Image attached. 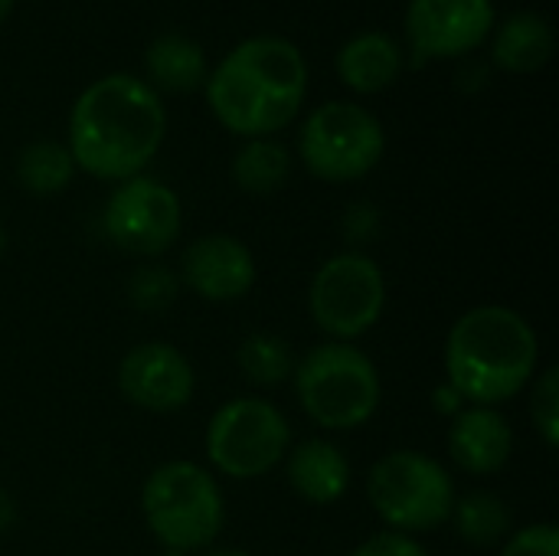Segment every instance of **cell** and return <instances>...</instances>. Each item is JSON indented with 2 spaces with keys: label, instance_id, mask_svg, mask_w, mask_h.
Masks as SVG:
<instances>
[{
  "label": "cell",
  "instance_id": "cell-5",
  "mask_svg": "<svg viewBox=\"0 0 559 556\" xmlns=\"http://www.w3.org/2000/svg\"><path fill=\"white\" fill-rule=\"evenodd\" d=\"M141 518L160 551H210L226 521L216 475L190 459L157 465L141 485Z\"/></svg>",
  "mask_w": 559,
  "mask_h": 556
},
{
  "label": "cell",
  "instance_id": "cell-27",
  "mask_svg": "<svg viewBox=\"0 0 559 556\" xmlns=\"http://www.w3.org/2000/svg\"><path fill=\"white\" fill-rule=\"evenodd\" d=\"M344 233L354 242H370V236L377 233V210L373 206H364V203L350 206L347 216H344Z\"/></svg>",
  "mask_w": 559,
  "mask_h": 556
},
{
  "label": "cell",
  "instance_id": "cell-20",
  "mask_svg": "<svg viewBox=\"0 0 559 556\" xmlns=\"http://www.w3.org/2000/svg\"><path fill=\"white\" fill-rule=\"evenodd\" d=\"M449 524H455V534L472 547H501L514 531L511 508L495 492H468L465 498H455Z\"/></svg>",
  "mask_w": 559,
  "mask_h": 556
},
{
  "label": "cell",
  "instance_id": "cell-33",
  "mask_svg": "<svg viewBox=\"0 0 559 556\" xmlns=\"http://www.w3.org/2000/svg\"><path fill=\"white\" fill-rule=\"evenodd\" d=\"M157 556H190V554H177V551H160Z\"/></svg>",
  "mask_w": 559,
  "mask_h": 556
},
{
  "label": "cell",
  "instance_id": "cell-29",
  "mask_svg": "<svg viewBox=\"0 0 559 556\" xmlns=\"http://www.w3.org/2000/svg\"><path fill=\"white\" fill-rule=\"evenodd\" d=\"M13 521H16L13 498H10L7 492H0V534H3V531H10V528H13Z\"/></svg>",
  "mask_w": 559,
  "mask_h": 556
},
{
  "label": "cell",
  "instance_id": "cell-3",
  "mask_svg": "<svg viewBox=\"0 0 559 556\" xmlns=\"http://www.w3.org/2000/svg\"><path fill=\"white\" fill-rule=\"evenodd\" d=\"M445 383L468 406H504L521 397L540 367L534 324L508 305L468 308L445 338Z\"/></svg>",
  "mask_w": 559,
  "mask_h": 556
},
{
  "label": "cell",
  "instance_id": "cell-1",
  "mask_svg": "<svg viewBox=\"0 0 559 556\" xmlns=\"http://www.w3.org/2000/svg\"><path fill=\"white\" fill-rule=\"evenodd\" d=\"M167 134L160 95L138 75H105L92 82L69 115V154L75 170L98 180H128L144 174Z\"/></svg>",
  "mask_w": 559,
  "mask_h": 556
},
{
  "label": "cell",
  "instance_id": "cell-14",
  "mask_svg": "<svg viewBox=\"0 0 559 556\" xmlns=\"http://www.w3.org/2000/svg\"><path fill=\"white\" fill-rule=\"evenodd\" d=\"M445 446L465 475H498L514 456V429L495 406H465L452 416Z\"/></svg>",
  "mask_w": 559,
  "mask_h": 556
},
{
  "label": "cell",
  "instance_id": "cell-10",
  "mask_svg": "<svg viewBox=\"0 0 559 556\" xmlns=\"http://www.w3.org/2000/svg\"><path fill=\"white\" fill-rule=\"evenodd\" d=\"M102 223L121 252L138 259H160L180 239L183 206L167 184L138 174L115 184Z\"/></svg>",
  "mask_w": 559,
  "mask_h": 556
},
{
  "label": "cell",
  "instance_id": "cell-30",
  "mask_svg": "<svg viewBox=\"0 0 559 556\" xmlns=\"http://www.w3.org/2000/svg\"><path fill=\"white\" fill-rule=\"evenodd\" d=\"M203 556H252V554H246V551H239V547H210V551H203Z\"/></svg>",
  "mask_w": 559,
  "mask_h": 556
},
{
  "label": "cell",
  "instance_id": "cell-13",
  "mask_svg": "<svg viewBox=\"0 0 559 556\" xmlns=\"http://www.w3.org/2000/svg\"><path fill=\"white\" fill-rule=\"evenodd\" d=\"M495 26L491 0H409L406 33L419 56L452 59L478 49Z\"/></svg>",
  "mask_w": 559,
  "mask_h": 556
},
{
  "label": "cell",
  "instance_id": "cell-11",
  "mask_svg": "<svg viewBox=\"0 0 559 556\" xmlns=\"http://www.w3.org/2000/svg\"><path fill=\"white\" fill-rule=\"evenodd\" d=\"M118 390L131 406L144 413H177L193 400L197 370L174 344L144 341L121 357Z\"/></svg>",
  "mask_w": 559,
  "mask_h": 556
},
{
  "label": "cell",
  "instance_id": "cell-22",
  "mask_svg": "<svg viewBox=\"0 0 559 556\" xmlns=\"http://www.w3.org/2000/svg\"><path fill=\"white\" fill-rule=\"evenodd\" d=\"M75 177V161L59 141H33L16 157V180L33 197H56Z\"/></svg>",
  "mask_w": 559,
  "mask_h": 556
},
{
  "label": "cell",
  "instance_id": "cell-31",
  "mask_svg": "<svg viewBox=\"0 0 559 556\" xmlns=\"http://www.w3.org/2000/svg\"><path fill=\"white\" fill-rule=\"evenodd\" d=\"M13 3H16V0H0V23H3L7 16H10V10H13Z\"/></svg>",
  "mask_w": 559,
  "mask_h": 556
},
{
  "label": "cell",
  "instance_id": "cell-19",
  "mask_svg": "<svg viewBox=\"0 0 559 556\" xmlns=\"http://www.w3.org/2000/svg\"><path fill=\"white\" fill-rule=\"evenodd\" d=\"M292 177V154L272 138H249L233 157V180L242 193L269 197Z\"/></svg>",
  "mask_w": 559,
  "mask_h": 556
},
{
  "label": "cell",
  "instance_id": "cell-16",
  "mask_svg": "<svg viewBox=\"0 0 559 556\" xmlns=\"http://www.w3.org/2000/svg\"><path fill=\"white\" fill-rule=\"evenodd\" d=\"M403 69V52L400 43L390 33H360L347 39L337 52V75L347 88L370 95L386 88Z\"/></svg>",
  "mask_w": 559,
  "mask_h": 556
},
{
  "label": "cell",
  "instance_id": "cell-4",
  "mask_svg": "<svg viewBox=\"0 0 559 556\" xmlns=\"http://www.w3.org/2000/svg\"><path fill=\"white\" fill-rule=\"evenodd\" d=\"M292 387L305 416L328 433L367 426L383 403V380L357 344H314L295 360Z\"/></svg>",
  "mask_w": 559,
  "mask_h": 556
},
{
  "label": "cell",
  "instance_id": "cell-25",
  "mask_svg": "<svg viewBox=\"0 0 559 556\" xmlns=\"http://www.w3.org/2000/svg\"><path fill=\"white\" fill-rule=\"evenodd\" d=\"M498 556H559V531L557 524H527L508 534Z\"/></svg>",
  "mask_w": 559,
  "mask_h": 556
},
{
  "label": "cell",
  "instance_id": "cell-9",
  "mask_svg": "<svg viewBox=\"0 0 559 556\" xmlns=\"http://www.w3.org/2000/svg\"><path fill=\"white\" fill-rule=\"evenodd\" d=\"M386 151L383 125L354 102H328L308 115L298 134V157L318 180L350 184L367 177Z\"/></svg>",
  "mask_w": 559,
  "mask_h": 556
},
{
  "label": "cell",
  "instance_id": "cell-15",
  "mask_svg": "<svg viewBox=\"0 0 559 556\" xmlns=\"http://www.w3.org/2000/svg\"><path fill=\"white\" fill-rule=\"evenodd\" d=\"M285 478L301 501L314 508H331L350 492L354 469L341 446L328 439H305L288 449Z\"/></svg>",
  "mask_w": 559,
  "mask_h": 556
},
{
  "label": "cell",
  "instance_id": "cell-12",
  "mask_svg": "<svg viewBox=\"0 0 559 556\" xmlns=\"http://www.w3.org/2000/svg\"><path fill=\"white\" fill-rule=\"evenodd\" d=\"M255 256L252 249L229 233L197 236L180 256V288L193 292L210 305H229L252 292L255 285Z\"/></svg>",
  "mask_w": 559,
  "mask_h": 556
},
{
  "label": "cell",
  "instance_id": "cell-28",
  "mask_svg": "<svg viewBox=\"0 0 559 556\" xmlns=\"http://www.w3.org/2000/svg\"><path fill=\"white\" fill-rule=\"evenodd\" d=\"M432 406H436L442 416H449V419H452L455 413H462V410H465V400H462L449 383H442V387L436 390V397H432Z\"/></svg>",
  "mask_w": 559,
  "mask_h": 556
},
{
  "label": "cell",
  "instance_id": "cell-24",
  "mask_svg": "<svg viewBox=\"0 0 559 556\" xmlns=\"http://www.w3.org/2000/svg\"><path fill=\"white\" fill-rule=\"evenodd\" d=\"M531 390V423L547 449L559 446V367H547L534 377Z\"/></svg>",
  "mask_w": 559,
  "mask_h": 556
},
{
  "label": "cell",
  "instance_id": "cell-32",
  "mask_svg": "<svg viewBox=\"0 0 559 556\" xmlns=\"http://www.w3.org/2000/svg\"><path fill=\"white\" fill-rule=\"evenodd\" d=\"M3 249H7V229L0 226V256H3Z\"/></svg>",
  "mask_w": 559,
  "mask_h": 556
},
{
  "label": "cell",
  "instance_id": "cell-6",
  "mask_svg": "<svg viewBox=\"0 0 559 556\" xmlns=\"http://www.w3.org/2000/svg\"><path fill=\"white\" fill-rule=\"evenodd\" d=\"M367 501L386 531L416 537L449 524L455 482L439 459L419 449H396L373 462L367 475Z\"/></svg>",
  "mask_w": 559,
  "mask_h": 556
},
{
  "label": "cell",
  "instance_id": "cell-21",
  "mask_svg": "<svg viewBox=\"0 0 559 556\" xmlns=\"http://www.w3.org/2000/svg\"><path fill=\"white\" fill-rule=\"evenodd\" d=\"M295 351L282 334L272 331H252L236 347V367L252 387H282L295 374Z\"/></svg>",
  "mask_w": 559,
  "mask_h": 556
},
{
  "label": "cell",
  "instance_id": "cell-23",
  "mask_svg": "<svg viewBox=\"0 0 559 556\" xmlns=\"http://www.w3.org/2000/svg\"><path fill=\"white\" fill-rule=\"evenodd\" d=\"M124 292H128L131 308L154 315V311L170 308L183 288H180V279H177L174 269H167L164 262L151 259V262L138 265V269L128 275V288H124Z\"/></svg>",
  "mask_w": 559,
  "mask_h": 556
},
{
  "label": "cell",
  "instance_id": "cell-18",
  "mask_svg": "<svg viewBox=\"0 0 559 556\" xmlns=\"http://www.w3.org/2000/svg\"><path fill=\"white\" fill-rule=\"evenodd\" d=\"M554 56V26L534 13V10H518L511 13L498 36H495V66L514 75H527L547 66Z\"/></svg>",
  "mask_w": 559,
  "mask_h": 556
},
{
  "label": "cell",
  "instance_id": "cell-2",
  "mask_svg": "<svg viewBox=\"0 0 559 556\" xmlns=\"http://www.w3.org/2000/svg\"><path fill=\"white\" fill-rule=\"evenodd\" d=\"M203 85L210 111L226 131L246 141L272 138L298 118L308 92V66L295 43L252 36L226 52Z\"/></svg>",
  "mask_w": 559,
  "mask_h": 556
},
{
  "label": "cell",
  "instance_id": "cell-7",
  "mask_svg": "<svg viewBox=\"0 0 559 556\" xmlns=\"http://www.w3.org/2000/svg\"><path fill=\"white\" fill-rule=\"evenodd\" d=\"M288 416L262 397H233L206 423L203 449L213 475L255 482L285 462L292 449Z\"/></svg>",
  "mask_w": 559,
  "mask_h": 556
},
{
  "label": "cell",
  "instance_id": "cell-8",
  "mask_svg": "<svg viewBox=\"0 0 559 556\" xmlns=\"http://www.w3.org/2000/svg\"><path fill=\"white\" fill-rule=\"evenodd\" d=\"M383 311L386 275L373 256L347 249L318 265L308 285V315L328 341H360L380 324Z\"/></svg>",
  "mask_w": 559,
  "mask_h": 556
},
{
  "label": "cell",
  "instance_id": "cell-26",
  "mask_svg": "<svg viewBox=\"0 0 559 556\" xmlns=\"http://www.w3.org/2000/svg\"><path fill=\"white\" fill-rule=\"evenodd\" d=\"M350 556H429L426 547L409 537V534H396V531H380L373 537H367Z\"/></svg>",
  "mask_w": 559,
  "mask_h": 556
},
{
  "label": "cell",
  "instance_id": "cell-17",
  "mask_svg": "<svg viewBox=\"0 0 559 556\" xmlns=\"http://www.w3.org/2000/svg\"><path fill=\"white\" fill-rule=\"evenodd\" d=\"M144 69H147V85L160 95V92H193L206 82L210 69H206V56L200 49L197 39L183 36V33H164L147 46L144 56Z\"/></svg>",
  "mask_w": 559,
  "mask_h": 556
}]
</instances>
